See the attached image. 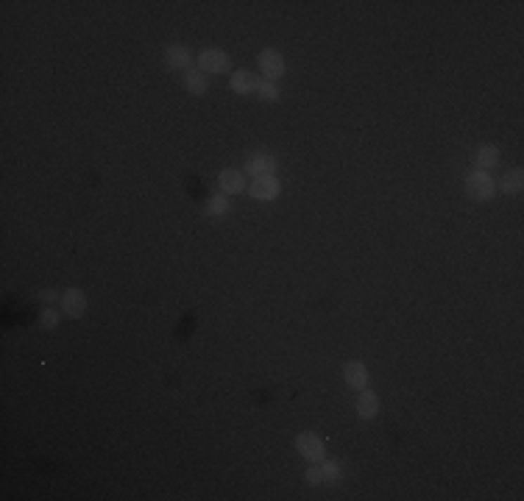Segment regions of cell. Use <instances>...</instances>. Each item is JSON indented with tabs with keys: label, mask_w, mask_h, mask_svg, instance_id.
<instances>
[{
	"label": "cell",
	"mask_w": 524,
	"mask_h": 501,
	"mask_svg": "<svg viewBox=\"0 0 524 501\" xmlns=\"http://www.w3.org/2000/svg\"><path fill=\"white\" fill-rule=\"evenodd\" d=\"M466 195L471 198V201H480V204H485V201H491L494 195H497V181L491 178V173H485V170H474V173H468V178H466Z\"/></svg>",
	"instance_id": "6da1fadb"
},
{
	"label": "cell",
	"mask_w": 524,
	"mask_h": 501,
	"mask_svg": "<svg viewBox=\"0 0 524 501\" xmlns=\"http://www.w3.org/2000/svg\"><path fill=\"white\" fill-rule=\"evenodd\" d=\"M296 451H299L307 462H312V465H321L326 460V443L315 431H301L299 437H296Z\"/></svg>",
	"instance_id": "7a4b0ae2"
},
{
	"label": "cell",
	"mask_w": 524,
	"mask_h": 501,
	"mask_svg": "<svg viewBox=\"0 0 524 501\" xmlns=\"http://www.w3.org/2000/svg\"><path fill=\"white\" fill-rule=\"evenodd\" d=\"M196 65H198V70L204 72V75H207V72L221 75V72H229V67H231V59H229V53H226V51H221V48H207V51H201V53H198Z\"/></svg>",
	"instance_id": "3957f363"
},
{
	"label": "cell",
	"mask_w": 524,
	"mask_h": 501,
	"mask_svg": "<svg viewBox=\"0 0 524 501\" xmlns=\"http://www.w3.org/2000/svg\"><path fill=\"white\" fill-rule=\"evenodd\" d=\"M245 193L254 201H276L282 195V181L276 176H262V178H254Z\"/></svg>",
	"instance_id": "277c9868"
},
{
	"label": "cell",
	"mask_w": 524,
	"mask_h": 501,
	"mask_svg": "<svg viewBox=\"0 0 524 501\" xmlns=\"http://www.w3.org/2000/svg\"><path fill=\"white\" fill-rule=\"evenodd\" d=\"M257 62H260V72H262L265 81H279V78L285 75V70H288L285 56H282L279 51H274V48H265V51L260 53Z\"/></svg>",
	"instance_id": "5b68a950"
},
{
	"label": "cell",
	"mask_w": 524,
	"mask_h": 501,
	"mask_svg": "<svg viewBox=\"0 0 524 501\" xmlns=\"http://www.w3.org/2000/svg\"><path fill=\"white\" fill-rule=\"evenodd\" d=\"M62 312H65L68 318H73V320L84 318V312H87V295H84V289L68 287V289L62 292Z\"/></svg>",
	"instance_id": "8992f818"
},
{
	"label": "cell",
	"mask_w": 524,
	"mask_h": 501,
	"mask_svg": "<svg viewBox=\"0 0 524 501\" xmlns=\"http://www.w3.org/2000/svg\"><path fill=\"white\" fill-rule=\"evenodd\" d=\"M165 62H167L170 70L187 72V70H193L196 56H193V51L184 48V45H167V48H165Z\"/></svg>",
	"instance_id": "52a82bcc"
},
{
	"label": "cell",
	"mask_w": 524,
	"mask_h": 501,
	"mask_svg": "<svg viewBox=\"0 0 524 501\" xmlns=\"http://www.w3.org/2000/svg\"><path fill=\"white\" fill-rule=\"evenodd\" d=\"M245 170H248L254 178H262V176H276V159H274L271 153L257 150V153H251V156H248Z\"/></svg>",
	"instance_id": "ba28073f"
},
{
	"label": "cell",
	"mask_w": 524,
	"mask_h": 501,
	"mask_svg": "<svg viewBox=\"0 0 524 501\" xmlns=\"http://www.w3.org/2000/svg\"><path fill=\"white\" fill-rule=\"evenodd\" d=\"M218 184H221V193H224V195H240V193L248 190L245 176H243L237 167H226V170H221Z\"/></svg>",
	"instance_id": "9c48e42d"
},
{
	"label": "cell",
	"mask_w": 524,
	"mask_h": 501,
	"mask_svg": "<svg viewBox=\"0 0 524 501\" xmlns=\"http://www.w3.org/2000/svg\"><path fill=\"white\" fill-rule=\"evenodd\" d=\"M343 379L352 390H366L369 387V367L360 359H352L343 365Z\"/></svg>",
	"instance_id": "30bf717a"
},
{
	"label": "cell",
	"mask_w": 524,
	"mask_h": 501,
	"mask_svg": "<svg viewBox=\"0 0 524 501\" xmlns=\"http://www.w3.org/2000/svg\"><path fill=\"white\" fill-rule=\"evenodd\" d=\"M257 84H260V75L251 70H237L231 72V78H229V86L237 95H254L257 92Z\"/></svg>",
	"instance_id": "8fae6325"
},
{
	"label": "cell",
	"mask_w": 524,
	"mask_h": 501,
	"mask_svg": "<svg viewBox=\"0 0 524 501\" xmlns=\"http://www.w3.org/2000/svg\"><path fill=\"white\" fill-rule=\"evenodd\" d=\"M357 415L363 418V421H374L376 415H379V396H376L374 390H360V398H357Z\"/></svg>",
	"instance_id": "7c38bea8"
},
{
	"label": "cell",
	"mask_w": 524,
	"mask_h": 501,
	"mask_svg": "<svg viewBox=\"0 0 524 501\" xmlns=\"http://www.w3.org/2000/svg\"><path fill=\"white\" fill-rule=\"evenodd\" d=\"M474 164H477V170H491V167H497L499 164V148L497 145H480L477 148V153H474Z\"/></svg>",
	"instance_id": "4fadbf2b"
},
{
	"label": "cell",
	"mask_w": 524,
	"mask_h": 501,
	"mask_svg": "<svg viewBox=\"0 0 524 501\" xmlns=\"http://www.w3.org/2000/svg\"><path fill=\"white\" fill-rule=\"evenodd\" d=\"M524 187V170L522 167H513V170H508L505 176H502V181H499V190L505 193V195H519Z\"/></svg>",
	"instance_id": "5bb4252c"
},
{
	"label": "cell",
	"mask_w": 524,
	"mask_h": 501,
	"mask_svg": "<svg viewBox=\"0 0 524 501\" xmlns=\"http://www.w3.org/2000/svg\"><path fill=\"white\" fill-rule=\"evenodd\" d=\"M184 89L190 92V95H204L207 89H210V81H207V75L198 70H187L184 72Z\"/></svg>",
	"instance_id": "9a60e30c"
},
{
	"label": "cell",
	"mask_w": 524,
	"mask_h": 501,
	"mask_svg": "<svg viewBox=\"0 0 524 501\" xmlns=\"http://www.w3.org/2000/svg\"><path fill=\"white\" fill-rule=\"evenodd\" d=\"M257 98L265 100V103H276V100L282 98V92H279L276 81H265V78H260V84H257Z\"/></svg>",
	"instance_id": "2e32d148"
},
{
	"label": "cell",
	"mask_w": 524,
	"mask_h": 501,
	"mask_svg": "<svg viewBox=\"0 0 524 501\" xmlns=\"http://www.w3.org/2000/svg\"><path fill=\"white\" fill-rule=\"evenodd\" d=\"M321 474H324V485H340V479H343V471H340V465L335 460H324L321 462Z\"/></svg>",
	"instance_id": "e0dca14e"
},
{
	"label": "cell",
	"mask_w": 524,
	"mask_h": 501,
	"mask_svg": "<svg viewBox=\"0 0 524 501\" xmlns=\"http://www.w3.org/2000/svg\"><path fill=\"white\" fill-rule=\"evenodd\" d=\"M229 212V198L226 195H212L207 201V215L210 217H224Z\"/></svg>",
	"instance_id": "ac0fdd59"
},
{
	"label": "cell",
	"mask_w": 524,
	"mask_h": 501,
	"mask_svg": "<svg viewBox=\"0 0 524 501\" xmlns=\"http://www.w3.org/2000/svg\"><path fill=\"white\" fill-rule=\"evenodd\" d=\"M59 320H62V315L53 309V306H48L42 315H39V323H42V329H56L59 326Z\"/></svg>",
	"instance_id": "d6986e66"
},
{
	"label": "cell",
	"mask_w": 524,
	"mask_h": 501,
	"mask_svg": "<svg viewBox=\"0 0 524 501\" xmlns=\"http://www.w3.org/2000/svg\"><path fill=\"white\" fill-rule=\"evenodd\" d=\"M304 482H307L309 488H321V485H324V474H321V468L309 462V468L304 471Z\"/></svg>",
	"instance_id": "ffe728a7"
},
{
	"label": "cell",
	"mask_w": 524,
	"mask_h": 501,
	"mask_svg": "<svg viewBox=\"0 0 524 501\" xmlns=\"http://www.w3.org/2000/svg\"><path fill=\"white\" fill-rule=\"evenodd\" d=\"M56 298H62V292H56V289H39V301H45V304H53Z\"/></svg>",
	"instance_id": "44dd1931"
}]
</instances>
